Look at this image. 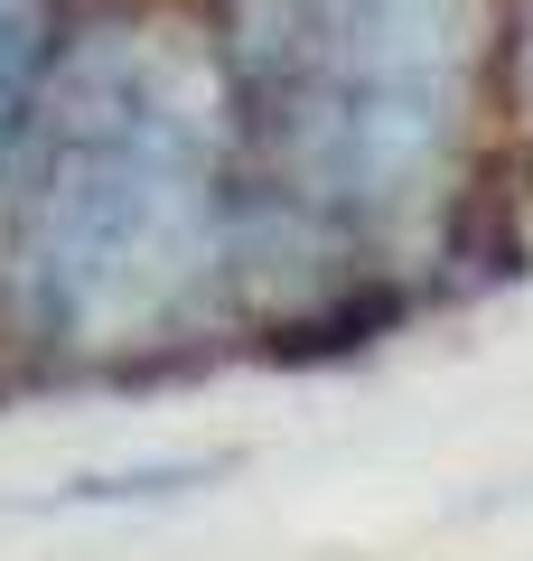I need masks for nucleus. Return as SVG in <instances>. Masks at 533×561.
<instances>
[{"instance_id": "obj_1", "label": "nucleus", "mask_w": 533, "mask_h": 561, "mask_svg": "<svg viewBox=\"0 0 533 561\" xmlns=\"http://www.w3.org/2000/svg\"><path fill=\"white\" fill-rule=\"evenodd\" d=\"M243 337V122L197 0H76L0 216V383L197 375Z\"/></svg>"}, {"instance_id": "obj_2", "label": "nucleus", "mask_w": 533, "mask_h": 561, "mask_svg": "<svg viewBox=\"0 0 533 561\" xmlns=\"http://www.w3.org/2000/svg\"><path fill=\"white\" fill-rule=\"evenodd\" d=\"M76 0H0V216H10V169H20V131L29 103H38V76L57 57Z\"/></svg>"}, {"instance_id": "obj_3", "label": "nucleus", "mask_w": 533, "mask_h": 561, "mask_svg": "<svg viewBox=\"0 0 533 561\" xmlns=\"http://www.w3.org/2000/svg\"><path fill=\"white\" fill-rule=\"evenodd\" d=\"M216 478H235V459H150V468H94V478H76V486H57L47 505H169V496H197V486H216Z\"/></svg>"}, {"instance_id": "obj_4", "label": "nucleus", "mask_w": 533, "mask_h": 561, "mask_svg": "<svg viewBox=\"0 0 533 561\" xmlns=\"http://www.w3.org/2000/svg\"><path fill=\"white\" fill-rule=\"evenodd\" d=\"M506 113H533V0H506Z\"/></svg>"}]
</instances>
